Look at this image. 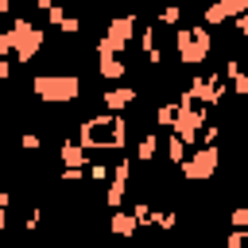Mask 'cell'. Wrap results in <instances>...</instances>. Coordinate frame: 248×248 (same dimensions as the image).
<instances>
[{
    "mask_svg": "<svg viewBox=\"0 0 248 248\" xmlns=\"http://www.w3.org/2000/svg\"><path fill=\"white\" fill-rule=\"evenodd\" d=\"M205 46H209V35H205L202 27H194V31H182V35H178V50H182V58H186V62H202V58H205Z\"/></svg>",
    "mask_w": 248,
    "mask_h": 248,
    "instance_id": "cell-3",
    "label": "cell"
},
{
    "mask_svg": "<svg viewBox=\"0 0 248 248\" xmlns=\"http://www.w3.org/2000/svg\"><path fill=\"white\" fill-rule=\"evenodd\" d=\"M132 229H136V221H132L128 213H112V232H124V236H128Z\"/></svg>",
    "mask_w": 248,
    "mask_h": 248,
    "instance_id": "cell-6",
    "label": "cell"
},
{
    "mask_svg": "<svg viewBox=\"0 0 248 248\" xmlns=\"http://www.w3.org/2000/svg\"><path fill=\"white\" fill-rule=\"evenodd\" d=\"M213 167H217V151H198L182 170H186V178H205Z\"/></svg>",
    "mask_w": 248,
    "mask_h": 248,
    "instance_id": "cell-4",
    "label": "cell"
},
{
    "mask_svg": "<svg viewBox=\"0 0 248 248\" xmlns=\"http://www.w3.org/2000/svg\"><path fill=\"white\" fill-rule=\"evenodd\" d=\"M39 4H43V8H50V4H58V0H39Z\"/></svg>",
    "mask_w": 248,
    "mask_h": 248,
    "instance_id": "cell-8",
    "label": "cell"
},
{
    "mask_svg": "<svg viewBox=\"0 0 248 248\" xmlns=\"http://www.w3.org/2000/svg\"><path fill=\"white\" fill-rule=\"evenodd\" d=\"M31 89H35V97H39V101H74V97H78V89H81V81H78L74 74H66V78L39 74V78L31 81Z\"/></svg>",
    "mask_w": 248,
    "mask_h": 248,
    "instance_id": "cell-1",
    "label": "cell"
},
{
    "mask_svg": "<svg viewBox=\"0 0 248 248\" xmlns=\"http://www.w3.org/2000/svg\"><path fill=\"white\" fill-rule=\"evenodd\" d=\"M132 97H136L132 89H108V97H105V105H108V108H124V105H128Z\"/></svg>",
    "mask_w": 248,
    "mask_h": 248,
    "instance_id": "cell-5",
    "label": "cell"
},
{
    "mask_svg": "<svg viewBox=\"0 0 248 248\" xmlns=\"http://www.w3.org/2000/svg\"><path fill=\"white\" fill-rule=\"evenodd\" d=\"M8 35H12V46L19 50V58H31V54L43 46V31H39V27H31V23H23V19H19V23H16V31H8Z\"/></svg>",
    "mask_w": 248,
    "mask_h": 248,
    "instance_id": "cell-2",
    "label": "cell"
},
{
    "mask_svg": "<svg viewBox=\"0 0 248 248\" xmlns=\"http://www.w3.org/2000/svg\"><path fill=\"white\" fill-rule=\"evenodd\" d=\"M232 225H248V209H236L232 213Z\"/></svg>",
    "mask_w": 248,
    "mask_h": 248,
    "instance_id": "cell-7",
    "label": "cell"
}]
</instances>
